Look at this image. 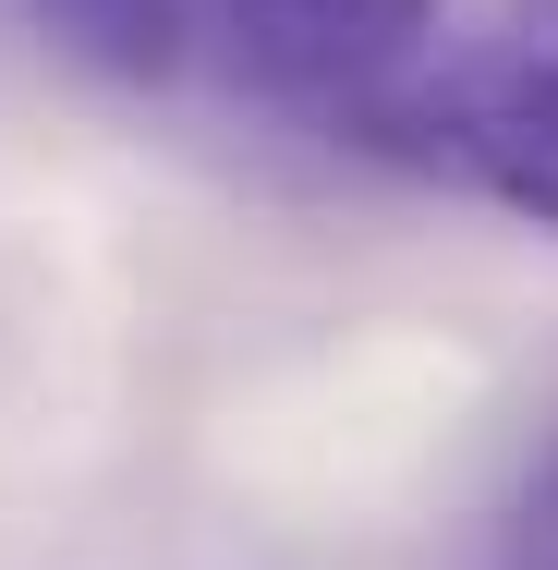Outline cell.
<instances>
[{"mask_svg":"<svg viewBox=\"0 0 558 570\" xmlns=\"http://www.w3.org/2000/svg\"><path fill=\"white\" fill-rule=\"evenodd\" d=\"M329 121L438 195L558 230V0H438L425 37L389 73H364Z\"/></svg>","mask_w":558,"mask_h":570,"instance_id":"cell-1","label":"cell"},{"mask_svg":"<svg viewBox=\"0 0 558 570\" xmlns=\"http://www.w3.org/2000/svg\"><path fill=\"white\" fill-rule=\"evenodd\" d=\"M219 24V49L267 86V98H292V110L329 121L364 73H389L413 37H425V12L438 0H183V24Z\"/></svg>","mask_w":558,"mask_h":570,"instance_id":"cell-2","label":"cell"},{"mask_svg":"<svg viewBox=\"0 0 558 570\" xmlns=\"http://www.w3.org/2000/svg\"><path fill=\"white\" fill-rule=\"evenodd\" d=\"M49 12V37L61 49H86L98 73H121V86H158V73H183V0H37Z\"/></svg>","mask_w":558,"mask_h":570,"instance_id":"cell-3","label":"cell"},{"mask_svg":"<svg viewBox=\"0 0 558 570\" xmlns=\"http://www.w3.org/2000/svg\"><path fill=\"white\" fill-rule=\"evenodd\" d=\"M498 570H558V450L535 461V485H522V510H510V559Z\"/></svg>","mask_w":558,"mask_h":570,"instance_id":"cell-4","label":"cell"}]
</instances>
